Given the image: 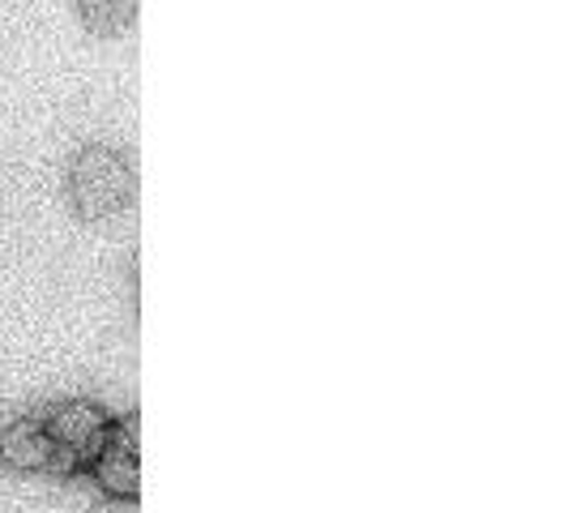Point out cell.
Returning <instances> with one entry per match:
<instances>
[{"label": "cell", "instance_id": "obj_1", "mask_svg": "<svg viewBox=\"0 0 568 513\" xmlns=\"http://www.w3.org/2000/svg\"><path fill=\"white\" fill-rule=\"evenodd\" d=\"M69 189H73L78 214L90 223L120 214L124 205H133V193H138L129 163L112 150H82L69 175Z\"/></svg>", "mask_w": 568, "mask_h": 513}, {"label": "cell", "instance_id": "obj_2", "mask_svg": "<svg viewBox=\"0 0 568 513\" xmlns=\"http://www.w3.org/2000/svg\"><path fill=\"white\" fill-rule=\"evenodd\" d=\"M108 432H112V428H108V420H103V411L90 406V402H69V406H60L57 415H52V424H48L52 445L73 450L78 462H94V457L103 454Z\"/></svg>", "mask_w": 568, "mask_h": 513}, {"label": "cell", "instance_id": "obj_3", "mask_svg": "<svg viewBox=\"0 0 568 513\" xmlns=\"http://www.w3.org/2000/svg\"><path fill=\"white\" fill-rule=\"evenodd\" d=\"M94 480L108 496H138V420H129V432H108L103 454L94 457Z\"/></svg>", "mask_w": 568, "mask_h": 513}, {"label": "cell", "instance_id": "obj_4", "mask_svg": "<svg viewBox=\"0 0 568 513\" xmlns=\"http://www.w3.org/2000/svg\"><path fill=\"white\" fill-rule=\"evenodd\" d=\"M52 436L39 420H18L0 432V462H9L13 471H39L52 462Z\"/></svg>", "mask_w": 568, "mask_h": 513}, {"label": "cell", "instance_id": "obj_5", "mask_svg": "<svg viewBox=\"0 0 568 513\" xmlns=\"http://www.w3.org/2000/svg\"><path fill=\"white\" fill-rule=\"evenodd\" d=\"M82 18L94 34H124L133 30V18H138V0H82Z\"/></svg>", "mask_w": 568, "mask_h": 513}, {"label": "cell", "instance_id": "obj_6", "mask_svg": "<svg viewBox=\"0 0 568 513\" xmlns=\"http://www.w3.org/2000/svg\"><path fill=\"white\" fill-rule=\"evenodd\" d=\"M48 466H52V471H60V475H73V471H78L82 462H78V454H73V450L57 445V450H52V462H48Z\"/></svg>", "mask_w": 568, "mask_h": 513}]
</instances>
